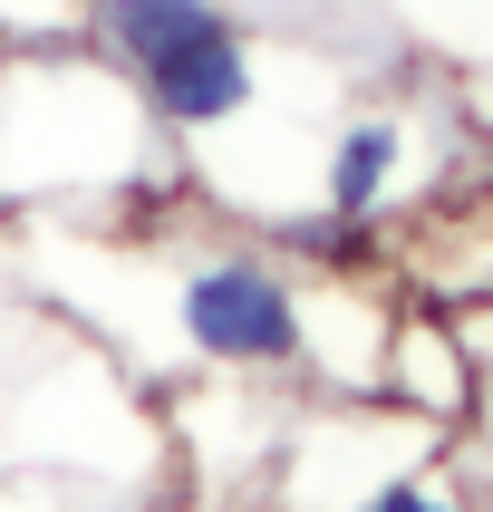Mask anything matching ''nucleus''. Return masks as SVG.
<instances>
[{"instance_id": "1", "label": "nucleus", "mask_w": 493, "mask_h": 512, "mask_svg": "<svg viewBox=\"0 0 493 512\" xmlns=\"http://www.w3.org/2000/svg\"><path fill=\"white\" fill-rule=\"evenodd\" d=\"M174 319H184V339H194L203 358H223V368H290V358H300V310H290L281 271L252 261V252L194 261Z\"/></svg>"}, {"instance_id": "2", "label": "nucleus", "mask_w": 493, "mask_h": 512, "mask_svg": "<svg viewBox=\"0 0 493 512\" xmlns=\"http://www.w3.org/2000/svg\"><path fill=\"white\" fill-rule=\"evenodd\" d=\"M145 107L165 116V126H223V116L252 107V39L232 20L194 29L184 49H165L145 68Z\"/></svg>"}, {"instance_id": "3", "label": "nucleus", "mask_w": 493, "mask_h": 512, "mask_svg": "<svg viewBox=\"0 0 493 512\" xmlns=\"http://www.w3.org/2000/svg\"><path fill=\"white\" fill-rule=\"evenodd\" d=\"M223 10L213 0H97V39H107L126 68H155L165 49H184L194 29H213Z\"/></svg>"}, {"instance_id": "4", "label": "nucleus", "mask_w": 493, "mask_h": 512, "mask_svg": "<svg viewBox=\"0 0 493 512\" xmlns=\"http://www.w3.org/2000/svg\"><path fill=\"white\" fill-rule=\"evenodd\" d=\"M387 174H397V116H358L339 145V165H329V213L339 223H368L377 203H387Z\"/></svg>"}, {"instance_id": "5", "label": "nucleus", "mask_w": 493, "mask_h": 512, "mask_svg": "<svg viewBox=\"0 0 493 512\" xmlns=\"http://www.w3.org/2000/svg\"><path fill=\"white\" fill-rule=\"evenodd\" d=\"M358 512H474V503H455V493H426V484H377V493H358Z\"/></svg>"}]
</instances>
